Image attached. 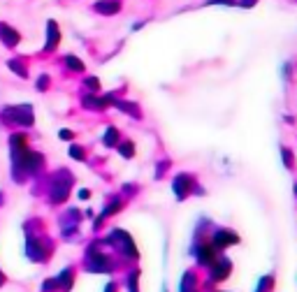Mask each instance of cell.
<instances>
[{
  "label": "cell",
  "instance_id": "cell-12",
  "mask_svg": "<svg viewBox=\"0 0 297 292\" xmlns=\"http://www.w3.org/2000/svg\"><path fill=\"white\" fill-rule=\"evenodd\" d=\"M114 109H118L121 114L126 116H132L135 121H142V107L137 102H132V100H128V97H116V102L112 104Z\"/></svg>",
  "mask_w": 297,
  "mask_h": 292
},
{
  "label": "cell",
  "instance_id": "cell-18",
  "mask_svg": "<svg viewBox=\"0 0 297 292\" xmlns=\"http://www.w3.org/2000/svg\"><path fill=\"white\" fill-rule=\"evenodd\" d=\"M116 151L123 160H132V158L137 156V146H135V142H130V139H121L116 146Z\"/></svg>",
  "mask_w": 297,
  "mask_h": 292
},
{
  "label": "cell",
  "instance_id": "cell-29",
  "mask_svg": "<svg viewBox=\"0 0 297 292\" xmlns=\"http://www.w3.org/2000/svg\"><path fill=\"white\" fill-rule=\"evenodd\" d=\"M170 165H172L170 160H160V162H158V172H156V178H163V177H165V169H167Z\"/></svg>",
  "mask_w": 297,
  "mask_h": 292
},
{
  "label": "cell",
  "instance_id": "cell-16",
  "mask_svg": "<svg viewBox=\"0 0 297 292\" xmlns=\"http://www.w3.org/2000/svg\"><path fill=\"white\" fill-rule=\"evenodd\" d=\"M100 142H102V146H105V148H116L118 142H121V130H118L116 125H107Z\"/></svg>",
  "mask_w": 297,
  "mask_h": 292
},
{
  "label": "cell",
  "instance_id": "cell-37",
  "mask_svg": "<svg viewBox=\"0 0 297 292\" xmlns=\"http://www.w3.org/2000/svg\"><path fill=\"white\" fill-rule=\"evenodd\" d=\"M5 281H7V278H5V274H2V271H0V288H2V285H5Z\"/></svg>",
  "mask_w": 297,
  "mask_h": 292
},
{
  "label": "cell",
  "instance_id": "cell-33",
  "mask_svg": "<svg viewBox=\"0 0 297 292\" xmlns=\"http://www.w3.org/2000/svg\"><path fill=\"white\" fill-rule=\"evenodd\" d=\"M105 292H118V283H114V281H109L105 285Z\"/></svg>",
  "mask_w": 297,
  "mask_h": 292
},
{
  "label": "cell",
  "instance_id": "cell-13",
  "mask_svg": "<svg viewBox=\"0 0 297 292\" xmlns=\"http://www.w3.org/2000/svg\"><path fill=\"white\" fill-rule=\"evenodd\" d=\"M0 40H2V44H5V47L14 49V47H19V42H21V35L14 31L12 26H7V23H0Z\"/></svg>",
  "mask_w": 297,
  "mask_h": 292
},
{
  "label": "cell",
  "instance_id": "cell-3",
  "mask_svg": "<svg viewBox=\"0 0 297 292\" xmlns=\"http://www.w3.org/2000/svg\"><path fill=\"white\" fill-rule=\"evenodd\" d=\"M172 193H174V199H177V202H186V199L193 197V195H198V197L207 195V190L200 186L198 177L191 174V172H179V174H174V178H172Z\"/></svg>",
  "mask_w": 297,
  "mask_h": 292
},
{
  "label": "cell",
  "instance_id": "cell-15",
  "mask_svg": "<svg viewBox=\"0 0 297 292\" xmlns=\"http://www.w3.org/2000/svg\"><path fill=\"white\" fill-rule=\"evenodd\" d=\"M61 42V31L56 26V21H49L47 23V42H44V51H53Z\"/></svg>",
  "mask_w": 297,
  "mask_h": 292
},
{
  "label": "cell",
  "instance_id": "cell-5",
  "mask_svg": "<svg viewBox=\"0 0 297 292\" xmlns=\"http://www.w3.org/2000/svg\"><path fill=\"white\" fill-rule=\"evenodd\" d=\"M191 255H193V260H195V264H198V269H207V267H209V264H212L221 253L209 243L207 234H204V237H195V234H193Z\"/></svg>",
  "mask_w": 297,
  "mask_h": 292
},
{
  "label": "cell",
  "instance_id": "cell-34",
  "mask_svg": "<svg viewBox=\"0 0 297 292\" xmlns=\"http://www.w3.org/2000/svg\"><path fill=\"white\" fill-rule=\"evenodd\" d=\"M255 2H258V0H237V5H239V7H253Z\"/></svg>",
  "mask_w": 297,
  "mask_h": 292
},
{
  "label": "cell",
  "instance_id": "cell-30",
  "mask_svg": "<svg viewBox=\"0 0 297 292\" xmlns=\"http://www.w3.org/2000/svg\"><path fill=\"white\" fill-rule=\"evenodd\" d=\"M281 72H283V79H286V81H290V79H293V65H290V63H283Z\"/></svg>",
  "mask_w": 297,
  "mask_h": 292
},
{
  "label": "cell",
  "instance_id": "cell-11",
  "mask_svg": "<svg viewBox=\"0 0 297 292\" xmlns=\"http://www.w3.org/2000/svg\"><path fill=\"white\" fill-rule=\"evenodd\" d=\"M200 276L195 269H186L181 274V281H179V292H200Z\"/></svg>",
  "mask_w": 297,
  "mask_h": 292
},
{
  "label": "cell",
  "instance_id": "cell-4",
  "mask_svg": "<svg viewBox=\"0 0 297 292\" xmlns=\"http://www.w3.org/2000/svg\"><path fill=\"white\" fill-rule=\"evenodd\" d=\"M74 183V177L65 169V167H61L56 174L51 177V183H49V188H47V197H49V202L51 204H65L67 202V197H70V188H72Z\"/></svg>",
  "mask_w": 297,
  "mask_h": 292
},
{
  "label": "cell",
  "instance_id": "cell-10",
  "mask_svg": "<svg viewBox=\"0 0 297 292\" xmlns=\"http://www.w3.org/2000/svg\"><path fill=\"white\" fill-rule=\"evenodd\" d=\"M123 204H126V199L121 197V195H114V197H112V199H109V202L105 204V209L100 211V216L96 218V225H93V227L100 229V225H102V223H105L107 218H112V216H116L118 211H123Z\"/></svg>",
  "mask_w": 297,
  "mask_h": 292
},
{
  "label": "cell",
  "instance_id": "cell-20",
  "mask_svg": "<svg viewBox=\"0 0 297 292\" xmlns=\"http://www.w3.org/2000/svg\"><path fill=\"white\" fill-rule=\"evenodd\" d=\"M274 283H276L274 271H269V274H265V276L258 278V285H255L253 292H274Z\"/></svg>",
  "mask_w": 297,
  "mask_h": 292
},
{
  "label": "cell",
  "instance_id": "cell-28",
  "mask_svg": "<svg viewBox=\"0 0 297 292\" xmlns=\"http://www.w3.org/2000/svg\"><path fill=\"white\" fill-rule=\"evenodd\" d=\"M58 139H63V142H74V130L61 128V130H58Z\"/></svg>",
  "mask_w": 297,
  "mask_h": 292
},
{
  "label": "cell",
  "instance_id": "cell-38",
  "mask_svg": "<svg viewBox=\"0 0 297 292\" xmlns=\"http://www.w3.org/2000/svg\"><path fill=\"white\" fill-rule=\"evenodd\" d=\"M293 195H295V197H297V181H295V183H293Z\"/></svg>",
  "mask_w": 297,
  "mask_h": 292
},
{
  "label": "cell",
  "instance_id": "cell-35",
  "mask_svg": "<svg viewBox=\"0 0 297 292\" xmlns=\"http://www.w3.org/2000/svg\"><path fill=\"white\" fill-rule=\"evenodd\" d=\"M283 121H286L288 125H295V123H297V118H295V116H290V114H286V116H283Z\"/></svg>",
  "mask_w": 297,
  "mask_h": 292
},
{
  "label": "cell",
  "instance_id": "cell-17",
  "mask_svg": "<svg viewBox=\"0 0 297 292\" xmlns=\"http://www.w3.org/2000/svg\"><path fill=\"white\" fill-rule=\"evenodd\" d=\"M93 10L98 14H105V16H112V14H116L121 10V0H98L96 5H93Z\"/></svg>",
  "mask_w": 297,
  "mask_h": 292
},
{
  "label": "cell",
  "instance_id": "cell-22",
  "mask_svg": "<svg viewBox=\"0 0 297 292\" xmlns=\"http://www.w3.org/2000/svg\"><path fill=\"white\" fill-rule=\"evenodd\" d=\"M7 67H10V70L16 74V77H21V79H28V67H26L23 58H10V61H7Z\"/></svg>",
  "mask_w": 297,
  "mask_h": 292
},
{
  "label": "cell",
  "instance_id": "cell-21",
  "mask_svg": "<svg viewBox=\"0 0 297 292\" xmlns=\"http://www.w3.org/2000/svg\"><path fill=\"white\" fill-rule=\"evenodd\" d=\"M139 274L142 271L137 267H132V269L126 274V292H139Z\"/></svg>",
  "mask_w": 297,
  "mask_h": 292
},
{
  "label": "cell",
  "instance_id": "cell-19",
  "mask_svg": "<svg viewBox=\"0 0 297 292\" xmlns=\"http://www.w3.org/2000/svg\"><path fill=\"white\" fill-rule=\"evenodd\" d=\"M279 156H281V162L286 167L288 172H293L297 167V158H295V151L290 148V146H281V151H279Z\"/></svg>",
  "mask_w": 297,
  "mask_h": 292
},
{
  "label": "cell",
  "instance_id": "cell-36",
  "mask_svg": "<svg viewBox=\"0 0 297 292\" xmlns=\"http://www.w3.org/2000/svg\"><path fill=\"white\" fill-rule=\"evenodd\" d=\"M84 216H86V218H93L96 213H93V209H86V211H84Z\"/></svg>",
  "mask_w": 297,
  "mask_h": 292
},
{
  "label": "cell",
  "instance_id": "cell-32",
  "mask_svg": "<svg viewBox=\"0 0 297 292\" xmlns=\"http://www.w3.org/2000/svg\"><path fill=\"white\" fill-rule=\"evenodd\" d=\"M91 195H93V193H91V190H88V188H82V190H79V193H77V197L79 199H91Z\"/></svg>",
  "mask_w": 297,
  "mask_h": 292
},
{
  "label": "cell",
  "instance_id": "cell-25",
  "mask_svg": "<svg viewBox=\"0 0 297 292\" xmlns=\"http://www.w3.org/2000/svg\"><path fill=\"white\" fill-rule=\"evenodd\" d=\"M86 93H100V79L98 77H84Z\"/></svg>",
  "mask_w": 297,
  "mask_h": 292
},
{
  "label": "cell",
  "instance_id": "cell-7",
  "mask_svg": "<svg viewBox=\"0 0 297 292\" xmlns=\"http://www.w3.org/2000/svg\"><path fill=\"white\" fill-rule=\"evenodd\" d=\"M26 255L31 262H44L49 255H51V241L47 239L44 234H37V232H31L28 239H26Z\"/></svg>",
  "mask_w": 297,
  "mask_h": 292
},
{
  "label": "cell",
  "instance_id": "cell-26",
  "mask_svg": "<svg viewBox=\"0 0 297 292\" xmlns=\"http://www.w3.org/2000/svg\"><path fill=\"white\" fill-rule=\"evenodd\" d=\"M49 86H51V79H49V74H40L37 77V81H35V88L44 93V91H49Z\"/></svg>",
  "mask_w": 297,
  "mask_h": 292
},
{
  "label": "cell",
  "instance_id": "cell-31",
  "mask_svg": "<svg viewBox=\"0 0 297 292\" xmlns=\"http://www.w3.org/2000/svg\"><path fill=\"white\" fill-rule=\"evenodd\" d=\"M207 5H237V0H207Z\"/></svg>",
  "mask_w": 297,
  "mask_h": 292
},
{
  "label": "cell",
  "instance_id": "cell-39",
  "mask_svg": "<svg viewBox=\"0 0 297 292\" xmlns=\"http://www.w3.org/2000/svg\"><path fill=\"white\" fill-rule=\"evenodd\" d=\"M218 292H225V290H218Z\"/></svg>",
  "mask_w": 297,
  "mask_h": 292
},
{
  "label": "cell",
  "instance_id": "cell-8",
  "mask_svg": "<svg viewBox=\"0 0 297 292\" xmlns=\"http://www.w3.org/2000/svg\"><path fill=\"white\" fill-rule=\"evenodd\" d=\"M207 239H209V243H212L218 253H225V250H230V248H234V246L242 243V237H239L232 227H223V225L212 227V232H209Z\"/></svg>",
  "mask_w": 297,
  "mask_h": 292
},
{
  "label": "cell",
  "instance_id": "cell-24",
  "mask_svg": "<svg viewBox=\"0 0 297 292\" xmlns=\"http://www.w3.org/2000/svg\"><path fill=\"white\" fill-rule=\"evenodd\" d=\"M67 156L72 158V160H77V162H84L86 160V148L79 144H70V148H67Z\"/></svg>",
  "mask_w": 297,
  "mask_h": 292
},
{
  "label": "cell",
  "instance_id": "cell-1",
  "mask_svg": "<svg viewBox=\"0 0 297 292\" xmlns=\"http://www.w3.org/2000/svg\"><path fill=\"white\" fill-rule=\"evenodd\" d=\"M84 269L88 274H114L118 269V264L114 262V258L107 253V246L102 239L91 241L86 246L84 253Z\"/></svg>",
  "mask_w": 297,
  "mask_h": 292
},
{
  "label": "cell",
  "instance_id": "cell-6",
  "mask_svg": "<svg viewBox=\"0 0 297 292\" xmlns=\"http://www.w3.org/2000/svg\"><path fill=\"white\" fill-rule=\"evenodd\" d=\"M230 274H232V260H230L225 253H221V255L207 267V285H209V288H216V285H221V283L228 281Z\"/></svg>",
  "mask_w": 297,
  "mask_h": 292
},
{
  "label": "cell",
  "instance_id": "cell-9",
  "mask_svg": "<svg viewBox=\"0 0 297 292\" xmlns=\"http://www.w3.org/2000/svg\"><path fill=\"white\" fill-rule=\"evenodd\" d=\"M5 114L10 118L12 125L16 128H33L35 125V114H33V104H14V107H7Z\"/></svg>",
  "mask_w": 297,
  "mask_h": 292
},
{
  "label": "cell",
  "instance_id": "cell-2",
  "mask_svg": "<svg viewBox=\"0 0 297 292\" xmlns=\"http://www.w3.org/2000/svg\"><path fill=\"white\" fill-rule=\"evenodd\" d=\"M105 246L109 250H114L121 260H132V262H137L139 260V250H137V243H135V239H132V234H128L126 229H121V227H114V229H109L107 232V237L105 239Z\"/></svg>",
  "mask_w": 297,
  "mask_h": 292
},
{
  "label": "cell",
  "instance_id": "cell-14",
  "mask_svg": "<svg viewBox=\"0 0 297 292\" xmlns=\"http://www.w3.org/2000/svg\"><path fill=\"white\" fill-rule=\"evenodd\" d=\"M74 276H77V271L74 267H65L58 276H56V283H58V292H70L74 285Z\"/></svg>",
  "mask_w": 297,
  "mask_h": 292
},
{
  "label": "cell",
  "instance_id": "cell-23",
  "mask_svg": "<svg viewBox=\"0 0 297 292\" xmlns=\"http://www.w3.org/2000/svg\"><path fill=\"white\" fill-rule=\"evenodd\" d=\"M65 67L70 70V72H77V74H84L86 72V65L77 56H72V53H67L65 56Z\"/></svg>",
  "mask_w": 297,
  "mask_h": 292
},
{
  "label": "cell",
  "instance_id": "cell-27",
  "mask_svg": "<svg viewBox=\"0 0 297 292\" xmlns=\"http://www.w3.org/2000/svg\"><path fill=\"white\" fill-rule=\"evenodd\" d=\"M40 292H58V283H56V278H47V281L42 283Z\"/></svg>",
  "mask_w": 297,
  "mask_h": 292
}]
</instances>
